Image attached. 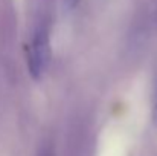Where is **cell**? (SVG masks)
<instances>
[{"mask_svg": "<svg viewBox=\"0 0 157 156\" xmlns=\"http://www.w3.org/2000/svg\"><path fill=\"white\" fill-rule=\"evenodd\" d=\"M81 3V0H63V6L67 9V11H73L75 8H78Z\"/></svg>", "mask_w": 157, "mask_h": 156, "instance_id": "cell-4", "label": "cell"}, {"mask_svg": "<svg viewBox=\"0 0 157 156\" xmlns=\"http://www.w3.org/2000/svg\"><path fill=\"white\" fill-rule=\"evenodd\" d=\"M151 118L153 124L157 127V70L153 78V101H151Z\"/></svg>", "mask_w": 157, "mask_h": 156, "instance_id": "cell-2", "label": "cell"}, {"mask_svg": "<svg viewBox=\"0 0 157 156\" xmlns=\"http://www.w3.org/2000/svg\"><path fill=\"white\" fill-rule=\"evenodd\" d=\"M156 20H157V12H156Z\"/></svg>", "mask_w": 157, "mask_h": 156, "instance_id": "cell-5", "label": "cell"}, {"mask_svg": "<svg viewBox=\"0 0 157 156\" xmlns=\"http://www.w3.org/2000/svg\"><path fill=\"white\" fill-rule=\"evenodd\" d=\"M37 156H55L53 155L52 146H51V144H44V146H41V149L38 150Z\"/></svg>", "mask_w": 157, "mask_h": 156, "instance_id": "cell-3", "label": "cell"}, {"mask_svg": "<svg viewBox=\"0 0 157 156\" xmlns=\"http://www.w3.org/2000/svg\"><path fill=\"white\" fill-rule=\"evenodd\" d=\"M51 31L48 25H40L32 32L29 43L26 45V66L32 80L40 81L48 72L51 63Z\"/></svg>", "mask_w": 157, "mask_h": 156, "instance_id": "cell-1", "label": "cell"}]
</instances>
